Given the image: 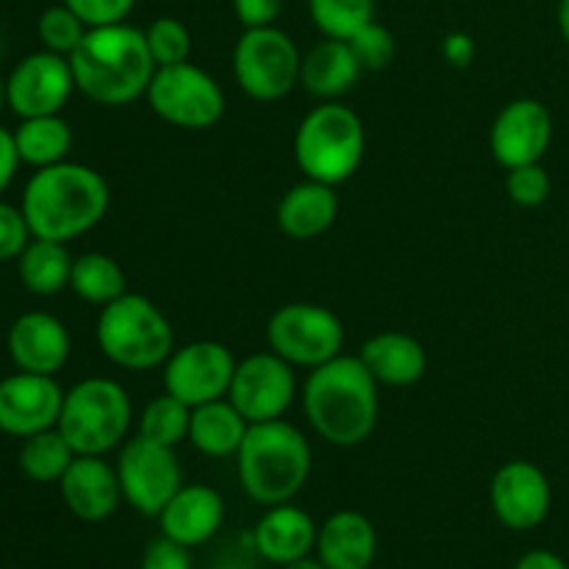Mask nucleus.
<instances>
[{
  "label": "nucleus",
  "mask_w": 569,
  "mask_h": 569,
  "mask_svg": "<svg viewBox=\"0 0 569 569\" xmlns=\"http://www.w3.org/2000/svg\"><path fill=\"white\" fill-rule=\"evenodd\" d=\"M303 411L311 428L337 448L367 442L378 422V381L359 356L315 367L303 383Z\"/></svg>",
  "instance_id": "3"
},
{
  "label": "nucleus",
  "mask_w": 569,
  "mask_h": 569,
  "mask_svg": "<svg viewBox=\"0 0 569 569\" xmlns=\"http://www.w3.org/2000/svg\"><path fill=\"white\" fill-rule=\"evenodd\" d=\"M361 67L356 61L353 50L345 39H328L315 44L300 61V87L309 94L322 100H333L353 89L359 81Z\"/></svg>",
  "instance_id": "25"
},
{
  "label": "nucleus",
  "mask_w": 569,
  "mask_h": 569,
  "mask_svg": "<svg viewBox=\"0 0 569 569\" xmlns=\"http://www.w3.org/2000/svg\"><path fill=\"white\" fill-rule=\"evenodd\" d=\"M109 200V183L98 170L59 161L33 172L22 189L20 209L33 237L67 244L103 220Z\"/></svg>",
  "instance_id": "1"
},
{
  "label": "nucleus",
  "mask_w": 569,
  "mask_h": 569,
  "mask_svg": "<svg viewBox=\"0 0 569 569\" xmlns=\"http://www.w3.org/2000/svg\"><path fill=\"white\" fill-rule=\"evenodd\" d=\"M376 550V526L361 511L342 509L317 528V559L328 569H370Z\"/></svg>",
  "instance_id": "21"
},
{
  "label": "nucleus",
  "mask_w": 569,
  "mask_h": 569,
  "mask_svg": "<svg viewBox=\"0 0 569 569\" xmlns=\"http://www.w3.org/2000/svg\"><path fill=\"white\" fill-rule=\"evenodd\" d=\"M281 569H328V567L322 565L320 559H311V556H303V559L289 561V565H283Z\"/></svg>",
  "instance_id": "44"
},
{
  "label": "nucleus",
  "mask_w": 569,
  "mask_h": 569,
  "mask_svg": "<svg viewBox=\"0 0 569 569\" xmlns=\"http://www.w3.org/2000/svg\"><path fill=\"white\" fill-rule=\"evenodd\" d=\"M59 428L78 456H106L131 428V398L111 378H83L64 392Z\"/></svg>",
  "instance_id": "7"
},
{
  "label": "nucleus",
  "mask_w": 569,
  "mask_h": 569,
  "mask_svg": "<svg viewBox=\"0 0 569 569\" xmlns=\"http://www.w3.org/2000/svg\"><path fill=\"white\" fill-rule=\"evenodd\" d=\"M61 500L72 517L83 522H103L122 500L120 476L103 456H76L59 481Z\"/></svg>",
  "instance_id": "19"
},
{
  "label": "nucleus",
  "mask_w": 569,
  "mask_h": 569,
  "mask_svg": "<svg viewBox=\"0 0 569 569\" xmlns=\"http://www.w3.org/2000/svg\"><path fill=\"white\" fill-rule=\"evenodd\" d=\"M237 359L231 350L211 339L189 342L172 350L164 361V392L183 400L187 406H203L220 400L231 387Z\"/></svg>",
  "instance_id": "13"
},
{
  "label": "nucleus",
  "mask_w": 569,
  "mask_h": 569,
  "mask_svg": "<svg viewBox=\"0 0 569 569\" xmlns=\"http://www.w3.org/2000/svg\"><path fill=\"white\" fill-rule=\"evenodd\" d=\"M70 289L87 303L109 306L111 300L122 298L128 292L126 272L111 256L81 253L78 259H72Z\"/></svg>",
  "instance_id": "30"
},
{
  "label": "nucleus",
  "mask_w": 569,
  "mask_h": 569,
  "mask_svg": "<svg viewBox=\"0 0 569 569\" xmlns=\"http://www.w3.org/2000/svg\"><path fill=\"white\" fill-rule=\"evenodd\" d=\"M148 103L156 117L187 131H206L217 126L226 111V94L220 83L192 61L156 67L148 87Z\"/></svg>",
  "instance_id": "9"
},
{
  "label": "nucleus",
  "mask_w": 569,
  "mask_h": 569,
  "mask_svg": "<svg viewBox=\"0 0 569 569\" xmlns=\"http://www.w3.org/2000/svg\"><path fill=\"white\" fill-rule=\"evenodd\" d=\"M272 353L292 367H315L337 359L345 345V328L333 311L317 303H287L272 311L267 322Z\"/></svg>",
  "instance_id": "10"
},
{
  "label": "nucleus",
  "mask_w": 569,
  "mask_h": 569,
  "mask_svg": "<svg viewBox=\"0 0 569 569\" xmlns=\"http://www.w3.org/2000/svg\"><path fill=\"white\" fill-rule=\"evenodd\" d=\"M559 31L565 37L567 48H569V0H561L559 3Z\"/></svg>",
  "instance_id": "45"
},
{
  "label": "nucleus",
  "mask_w": 569,
  "mask_h": 569,
  "mask_svg": "<svg viewBox=\"0 0 569 569\" xmlns=\"http://www.w3.org/2000/svg\"><path fill=\"white\" fill-rule=\"evenodd\" d=\"M20 153H17V144H14V133L9 128L0 126V194L9 189V183L14 181V172L20 167Z\"/></svg>",
  "instance_id": "42"
},
{
  "label": "nucleus",
  "mask_w": 569,
  "mask_h": 569,
  "mask_svg": "<svg viewBox=\"0 0 569 569\" xmlns=\"http://www.w3.org/2000/svg\"><path fill=\"white\" fill-rule=\"evenodd\" d=\"M553 142V117L542 100L517 98L498 111L489 131V150L506 170L537 164Z\"/></svg>",
  "instance_id": "15"
},
{
  "label": "nucleus",
  "mask_w": 569,
  "mask_h": 569,
  "mask_svg": "<svg viewBox=\"0 0 569 569\" xmlns=\"http://www.w3.org/2000/svg\"><path fill=\"white\" fill-rule=\"evenodd\" d=\"M64 6H70L87 22V28H100L126 22V17L131 14L137 0H64Z\"/></svg>",
  "instance_id": "38"
},
{
  "label": "nucleus",
  "mask_w": 569,
  "mask_h": 569,
  "mask_svg": "<svg viewBox=\"0 0 569 569\" xmlns=\"http://www.w3.org/2000/svg\"><path fill=\"white\" fill-rule=\"evenodd\" d=\"M144 39H148V50L153 56L156 67H170L189 61L192 53V37L189 28L176 17H159L144 28Z\"/></svg>",
  "instance_id": "34"
},
{
  "label": "nucleus",
  "mask_w": 569,
  "mask_h": 569,
  "mask_svg": "<svg viewBox=\"0 0 569 569\" xmlns=\"http://www.w3.org/2000/svg\"><path fill=\"white\" fill-rule=\"evenodd\" d=\"M287 0H233V14L244 28L276 26Z\"/></svg>",
  "instance_id": "40"
},
{
  "label": "nucleus",
  "mask_w": 569,
  "mask_h": 569,
  "mask_svg": "<svg viewBox=\"0 0 569 569\" xmlns=\"http://www.w3.org/2000/svg\"><path fill=\"white\" fill-rule=\"evenodd\" d=\"M515 569H569L561 556H556L553 550H531V553L522 556L517 561Z\"/></svg>",
  "instance_id": "43"
},
{
  "label": "nucleus",
  "mask_w": 569,
  "mask_h": 569,
  "mask_svg": "<svg viewBox=\"0 0 569 569\" xmlns=\"http://www.w3.org/2000/svg\"><path fill=\"white\" fill-rule=\"evenodd\" d=\"M70 67L78 92L98 106H126L142 98L156 76L144 31L128 22L89 28L70 53Z\"/></svg>",
  "instance_id": "2"
},
{
  "label": "nucleus",
  "mask_w": 569,
  "mask_h": 569,
  "mask_svg": "<svg viewBox=\"0 0 569 569\" xmlns=\"http://www.w3.org/2000/svg\"><path fill=\"white\" fill-rule=\"evenodd\" d=\"M309 11L315 26L328 39H345L348 42L356 31L372 22L376 0H309Z\"/></svg>",
  "instance_id": "32"
},
{
  "label": "nucleus",
  "mask_w": 569,
  "mask_h": 569,
  "mask_svg": "<svg viewBox=\"0 0 569 569\" xmlns=\"http://www.w3.org/2000/svg\"><path fill=\"white\" fill-rule=\"evenodd\" d=\"M300 61L303 56H300L295 39L276 26L244 28L231 56L239 89L261 103L287 98L298 87Z\"/></svg>",
  "instance_id": "8"
},
{
  "label": "nucleus",
  "mask_w": 569,
  "mask_h": 569,
  "mask_svg": "<svg viewBox=\"0 0 569 569\" xmlns=\"http://www.w3.org/2000/svg\"><path fill=\"white\" fill-rule=\"evenodd\" d=\"M3 106H9V100H6V81L0 78V111H3Z\"/></svg>",
  "instance_id": "46"
},
{
  "label": "nucleus",
  "mask_w": 569,
  "mask_h": 569,
  "mask_svg": "<svg viewBox=\"0 0 569 569\" xmlns=\"http://www.w3.org/2000/svg\"><path fill=\"white\" fill-rule=\"evenodd\" d=\"M189 420H192V406L164 392L144 406L137 437L164 445V448H176L183 439H189Z\"/></svg>",
  "instance_id": "31"
},
{
  "label": "nucleus",
  "mask_w": 569,
  "mask_h": 569,
  "mask_svg": "<svg viewBox=\"0 0 569 569\" xmlns=\"http://www.w3.org/2000/svg\"><path fill=\"white\" fill-rule=\"evenodd\" d=\"M11 133H14L20 161L31 164L33 170L67 161V153L72 148V128L61 114L28 117Z\"/></svg>",
  "instance_id": "28"
},
{
  "label": "nucleus",
  "mask_w": 569,
  "mask_h": 569,
  "mask_svg": "<svg viewBox=\"0 0 569 569\" xmlns=\"http://www.w3.org/2000/svg\"><path fill=\"white\" fill-rule=\"evenodd\" d=\"M176 448H164L144 437H133L117 459L122 498L144 517H159L172 495L183 487Z\"/></svg>",
  "instance_id": "11"
},
{
  "label": "nucleus",
  "mask_w": 569,
  "mask_h": 569,
  "mask_svg": "<svg viewBox=\"0 0 569 569\" xmlns=\"http://www.w3.org/2000/svg\"><path fill=\"white\" fill-rule=\"evenodd\" d=\"M87 22L70 9V6H50V9L42 11L37 22V33L39 42L44 44V50L50 53H59L70 59L72 50L81 44V39L87 37Z\"/></svg>",
  "instance_id": "33"
},
{
  "label": "nucleus",
  "mask_w": 569,
  "mask_h": 569,
  "mask_svg": "<svg viewBox=\"0 0 569 569\" xmlns=\"http://www.w3.org/2000/svg\"><path fill=\"white\" fill-rule=\"evenodd\" d=\"M64 392L53 376L14 372L0 381V431L28 439L59 426Z\"/></svg>",
  "instance_id": "17"
},
{
  "label": "nucleus",
  "mask_w": 569,
  "mask_h": 569,
  "mask_svg": "<svg viewBox=\"0 0 569 569\" xmlns=\"http://www.w3.org/2000/svg\"><path fill=\"white\" fill-rule=\"evenodd\" d=\"M348 44L365 72L387 70V67L395 61V53H398V42H395L392 31L383 28L381 22L376 20L367 22L361 31H356L353 37L348 39Z\"/></svg>",
  "instance_id": "35"
},
{
  "label": "nucleus",
  "mask_w": 569,
  "mask_h": 569,
  "mask_svg": "<svg viewBox=\"0 0 569 569\" xmlns=\"http://www.w3.org/2000/svg\"><path fill=\"white\" fill-rule=\"evenodd\" d=\"M339 214V198L333 192V187L320 181H311L306 178L303 183L289 189L281 198L276 211L278 228L287 233L289 239H317L333 226Z\"/></svg>",
  "instance_id": "23"
},
{
  "label": "nucleus",
  "mask_w": 569,
  "mask_h": 569,
  "mask_svg": "<svg viewBox=\"0 0 569 569\" xmlns=\"http://www.w3.org/2000/svg\"><path fill=\"white\" fill-rule=\"evenodd\" d=\"M94 339L111 365L133 372L164 365L176 350V333L164 311L137 292H126L100 309Z\"/></svg>",
  "instance_id": "5"
},
{
  "label": "nucleus",
  "mask_w": 569,
  "mask_h": 569,
  "mask_svg": "<svg viewBox=\"0 0 569 569\" xmlns=\"http://www.w3.org/2000/svg\"><path fill=\"white\" fill-rule=\"evenodd\" d=\"M489 500H492V511L500 526L511 528V531H531L548 520L550 506H553V489H550L542 467L526 459H515L506 461L495 472Z\"/></svg>",
  "instance_id": "16"
},
{
  "label": "nucleus",
  "mask_w": 569,
  "mask_h": 569,
  "mask_svg": "<svg viewBox=\"0 0 569 569\" xmlns=\"http://www.w3.org/2000/svg\"><path fill=\"white\" fill-rule=\"evenodd\" d=\"M365 122L342 103L317 106L295 131V161L311 181L339 187L359 170L365 159Z\"/></svg>",
  "instance_id": "6"
},
{
  "label": "nucleus",
  "mask_w": 569,
  "mask_h": 569,
  "mask_svg": "<svg viewBox=\"0 0 569 569\" xmlns=\"http://www.w3.org/2000/svg\"><path fill=\"white\" fill-rule=\"evenodd\" d=\"M222 520H226V503L220 492L206 483L181 487L159 515L161 533L187 545L189 550L209 542L220 531Z\"/></svg>",
  "instance_id": "20"
},
{
  "label": "nucleus",
  "mask_w": 569,
  "mask_h": 569,
  "mask_svg": "<svg viewBox=\"0 0 569 569\" xmlns=\"http://www.w3.org/2000/svg\"><path fill=\"white\" fill-rule=\"evenodd\" d=\"M31 239L33 233L28 228V220L20 206L0 200V261L20 259V253Z\"/></svg>",
  "instance_id": "37"
},
{
  "label": "nucleus",
  "mask_w": 569,
  "mask_h": 569,
  "mask_svg": "<svg viewBox=\"0 0 569 569\" xmlns=\"http://www.w3.org/2000/svg\"><path fill=\"white\" fill-rule=\"evenodd\" d=\"M359 359L378 383L387 387H411L426 376V348L409 333L383 331L361 345Z\"/></svg>",
  "instance_id": "24"
},
{
  "label": "nucleus",
  "mask_w": 569,
  "mask_h": 569,
  "mask_svg": "<svg viewBox=\"0 0 569 569\" xmlns=\"http://www.w3.org/2000/svg\"><path fill=\"white\" fill-rule=\"evenodd\" d=\"M442 56L453 67H470L476 59V39L465 31H450L442 39Z\"/></svg>",
  "instance_id": "41"
},
{
  "label": "nucleus",
  "mask_w": 569,
  "mask_h": 569,
  "mask_svg": "<svg viewBox=\"0 0 569 569\" xmlns=\"http://www.w3.org/2000/svg\"><path fill=\"white\" fill-rule=\"evenodd\" d=\"M76 456L78 453L70 448L64 433L59 428H48V431H39L33 437L22 439L17 465H20V472L28 481L59 483L64 478V472L70 470Z\"/></svg>",
  "instance_id": "29"
},
{
  "label": "nucleus",
  "mask_w": 569,
  "mask_h": 569,
  "mask_svg": "<svg viewBox=\"0 0 569 569\" xmlns=\"http://www.w3.org/2000/svg\"><path fill=\"white\" fill-rule=\"evenodd\" d=\"M17 270H20V281L28 292L50 298L70 287L72 256L64 242L33 237L17 259Z\"/></svg>",
  "instance_id": "27"
},
{
  "label": "nucleus",
  "mask_w": 569,
  "mask_h": 569,
  "mask_svg": "<svg viewBox=\"0 0 569 569\" xmlns=\"http://www.w3.org/2000/svg\"><path fill=\"white\" fill-rule=\"evenodd\" d=\"M253 550L270 565H289L317 548V526L303 509L292 503L270 506L253 528Z\"/></svg>",
  "instance_id": "22"
},
{
  "label": "nucleus",
  "mask_w": 569,
  "mask_h": 569,
  "mask_svg": "<svg viewBox=\"0 0 569 569\" xmlns=\"http://www.w3.org/2000/svg\"><path fill=\"white\" fill-rule=\"evenodd\" d=\"M72 92H76V78H72L70 59L50 50L26 56L6 81V100L20 120L61 114Z\"/></svg>",
  "instance_id": "14"
},
{
  "label": "nucleus",
  "mask_w": 569,
  "mask_h": 569,
  "mask_svg": "<svg viewBox=\"0 0 569 569\" xmlns=\"http://www.w3.org/2000/svg\"><path fill=\"white\" fill-rule=\"evenodd\" d=\"M237 470L250 500L289 503L311 476L309 439L287 420L250 422L237 450Z\"/></svg>",
  "instance_id": "4"
},
{
  "label": "nucleus",
  "mask_w": 569,
  "mask_h": 569,
  "mask_svg": "<svg viewBox=\"0 0 569 569\" xmlns=\"http://www.w3.org/2000/svg\"><path fill=\"white\" fill-rule=\"evenodd\" d=\"M139 569H192V556H189L187 545L161 533L159 539H153L144 548Z\"/></svg>",
  "instance_id": "39"
},
{
  "label": "nucleus",
  "mask_w": 569,
  "mask_h": 569,
  "mask_svg": "<svg viewBox=\"0 0 569 569\" xmlns=\"http://www.w3.org/2000/svg\"><path fill=\"white\" fill-rule=\"evenodd\" d=\"M506 192L522 209H537L550 198V176L542 164H522L506 170Z\"/></svg>",
  "instance_id": "36"
},
{
  "label": "nucleus",
  "mask_w": 569,
  "mask_h": 569,
  "mask_svg": "<svg viewBox=\"0 0 569 569\" xmlns=\"http://www.w3.org/2000/svg\"><path fill=\"white\" fill-rule=\"evenodd\" d=\"M228 400L248 422L281 420L295 400V372L278 353H253L237 361Z\"/></svg>",
  "instance_id": "12"
},
{
  "label": "nucleus",
  "mask_w": 569,
  "mask_h": 569,
  "mask_svg": "<svg viewBox=\"0 0 569 569\" xmlns=\"http://www.w3.org/2000/svg\"><path fill=\"white\" fill-rule=\"evenodd\" d=\"M11 361L17 370L56 376L70 359V331L59 317L48 311H26L17 317L6 337Z\"/></svg>",
  "instance_id": "18"
},
{
  "label": "nucleus",
  "mask_w": 569,
  "mask_h": 569,
  "mask_svg": "<svg viewBox=\"0 0 569 569\" xmlns=\"http://www.w3.org/2000/svg\"><path fill=\"white\" fill-rule=\"evenodd\" d=\"M250 422L237 411L231 400H211V403L194 406L189 420V442L194 450L211 459L237 456Z\"/></svg>",
  "instance_id": "26"
}]
</instances>
